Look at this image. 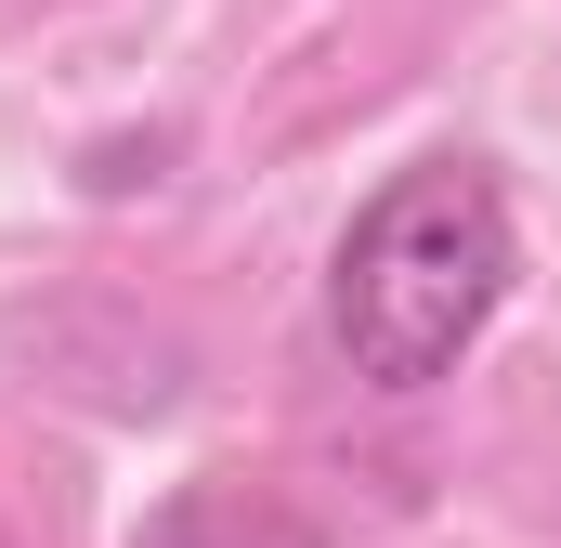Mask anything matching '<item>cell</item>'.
<instances>
[{
	"instance_id": "2",
	"label": "cell",
	"mask_w": 561,
	"mask_h": 548,
	"mask_svg": "<svg viewBox=\"0 0 561 548\" xmlns=\"http://www.w3.org/2000/svg\"><path fill=\"white\" fill-rule=\"evenodd\" d=\"M131 548H327V523L275 496V483H236V470H196V483H170L157 510H144Z\"/></svg>"
},
{
	"instance_id": "3",
	"label": "cell",
	"mask_w": 561,
	"mask_h": 548,
	"mask_svg": "<svg viewBox=\"0 0 561 548\" xmlns=\"http://www.w3.org/2000/svg\"><path fill=\"white\" fill-rule=\"evenodd\" d=\"M0 548H13V536H0Z\"/></svg>"
},
{
	"instance_id": "1",
	"label": "cell",
	"mask_w": 561,
	"mask_h": 548,
	"mask_svg": "<svg viewBox=\"0 0 561 548\" xmlns=\"http://www.w3.org/2000/svg\"><path fill=\"white\" fill-rule=\"evenodd\" d=\"M523 287V222L483 157H405L327 249V353L366 392H444Z\"/></svg>"
}]
</instances>
